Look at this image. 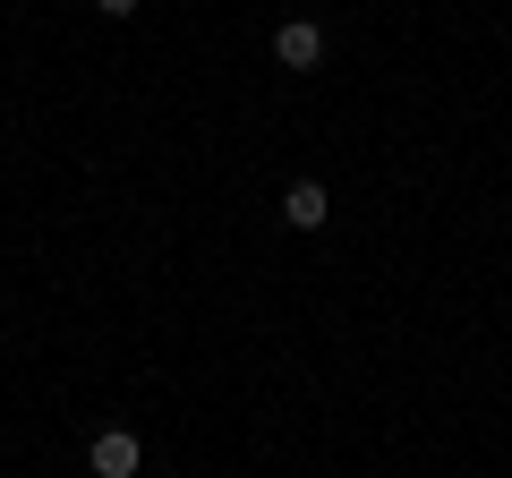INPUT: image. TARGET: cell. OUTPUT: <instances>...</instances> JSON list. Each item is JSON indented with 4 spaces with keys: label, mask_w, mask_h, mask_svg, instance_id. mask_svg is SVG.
<instances>
[{
    "label": "cell",
    "mask_w": 512,
    "mask_h": 478,
    "mask_svg": "<svg viewBox=\"0 0 512 478\" xmlns=\"http://www.w3.org/2000/svg\"><path fill=\"white\" fill-rule=\"evenodd\" d=\"M86 461H94V478H137V461H146V444L128 436V427H103V436L86 444Z\"/></svg>",
    "instance_id": "obj_1"
},
{
    "label": "cell",
    "mask_w": 512,
    "mask_h": 478,
    "mask_svg": "<svg viewBox=\"0 0 512 478\" xmlns=\"http://www.w3.org/2000/svg\"><path fill=\"white\" fill-rule=\"evenodd\" d=\"M274 60H282V69H316V60H325V26H316V18H291V26L274 35Z\"/></svg>",
    "instance_id": "obj_2"
},
{
    "label": "cell",
    "mask_w": 512,
    "mask_h": 478,
    "mask_svg": "<svg viewBox=\"0 0 512 478\" xmlns=\"http://www.w3.org/2000/svg\"><path fill=\"white\" fill-rule=\"evenodd\" d=\"M325 214H333L325 180H291V188H282V222H291V231H325Z\"/></svg>",
    "instance_id": "obj_3"
},
{
    "label": "cell",
    "mask_w": 512,
    "mask_h": 478,
    "mask_svg": "<svg viewBox=\"0 0 512 478\" xmlns=\"http://www.w3.org/2000/svg\"><path fill=\"white\" fill-rule=\"evenodd\" d=\"M94 9H103V18H137V0H94Z\"/></svg>",
    "instance_id": "obj_4"
}]
</instances>
